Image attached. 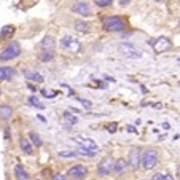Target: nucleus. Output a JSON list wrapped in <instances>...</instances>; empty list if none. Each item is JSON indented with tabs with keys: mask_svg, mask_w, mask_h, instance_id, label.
I'll use <instances>...</instances> for the list:
<instances>
[{
	"mask_svg": "<svg viewBox=\"0 0 180 180\" xmlns=\"http://www.w3.org/2000/svg\"><path fill=\"white\" fill-rule=\"evenodd\" d=\"M102 26H104V29L108 31V32H123L126 29V22H125V19H121L120 16H107V18H104Z\"/></svg>",
	"mask_w": 180,
	"mask_h": 180,
	"instance_id": "obj_1",
	"label": "nucleus"
},
{
	"mask_svg": "<svg viewBox=\"0 0 180 180\" xmlns=\"http://www.w3.org/2000/svg\"><path fill=\"white\" fill-rule=\"evenodd\" d=\"M158 164V151L156 150H147L144 155L140 156V166L145 170H151Z\"/></svg>",
	"mask_w": 180,
	"mask_h": 180,
	"instance_id": "obj_2",
	"label": "nucleus"
},
{
	"mask_svg": "<svg viewBox=\"0 0 180 180\" xmlns=\"http://www.w3.org/2000/svg\"><path fill=\"white\" fill-rule=\"evenodd\" d=\"M19 54H21V46H19V43H18V42H11L2 53H0V61H2V62L13 61Z\"/></svg>",
	"mask_w": 180,
	"mask_h": 180,
	"instance_id": "obj_3",
	"label": "nucleus"
},
{
	"mask_svg": "<svg viewBox=\"0 0 180 180\" xmlns=\"http://www.w3.org/2000/svg\"><path fill=\"white\" fill-rule=\"evenodd\" d=\"M118 50L125 58H129V59H140L142 58V50L132 43H121L118 46Z\"/></svg>",
	"mask_w": 180,
	"mask_h": 180,
	"instance_id": "obj_4",
	"label": "nucleus"
},
{
	"mask_svg": "<svg viewBox=\"0 0 180 180\" xmlns=\"http://www.w3.org/2000/svg\"><path fill=\"white\" fill-rule=\"evenodd\" d=\"M67 175L70 178H73V180H83L84 177L88 175V167L83 166V164H75V166L69 167Z\"/></svg>",
	"mask_w": 180,
	"mask_h": 180,
	"instance_id": "obj_5",
	"label": "nucleus"
},
{
	"mask_svg": "<svg viewBox=\"0 0 180 180\" xmlns=\"http://www.w3.org/2000/svg\"><path fill=\"white\" fill-rule=\"evenodd\" d=\"M113 163H115V159H113V158H110V156L104 158L100 163L97 164V174H99L100 177L108 175V174L112 172V169H113Z\"/></svg>",
	"mask_w": 180,
	"mask_h": 180,
	"instance_id": "obj_6",
	"label": "nucleus"
},
{
	"mask_svg": "<svg viewBox=\"0 0 180 180\" xmlns=\"http://www.w3.org/2000/svg\"><path fill=\"white\" fill-rule=\"evenodd\" d=\"M72 11L80 14V16H84V18L92 16V8H91V5L88 2H77V3H73L72 5Z\"/></svg>",
	"mask_w": 180,
	"mask_h": 180,
	"instance_id": "obj_7",
	"label": "nucleus"
},
{
	"mask_svg": "<svg viewBox=\"0 0 180 180\" xmlns=\"http://www.w3.org/2000/svg\"><path fill=\"white\" fill-rule=\"evenodd\" d=\"M140 156H142V150L139 147H134L129 151V159H128V164L131 166V169L137 170L140 167Z\"/></svg>",
	"mask_w": 180,
	"mask_h": 180,
	"instance_id": "obj_8",
	"label": "nucleus"
},
{
	"mask_svg": "<svg viewBox=\"0 0 180 180\" xmlns=\"http://www.w3.org/2000/svg\"><path fill=\"white\" fill-rule=\"evenodd\" d=\"M75 142L78 144V147H83V148H86V150H91V151H97L99 150V145L92 139H89V137L77 136V137H75Z\"/></svg>",
	"mask_w": 180,
	"mask_h": 180,
	"instance_id": "obj_9",
	"label": "nucleus"
},
{
	"mask_svg": "<svg viewBox=\"0 0 180 180\" xmlns=\"http://www.w3.org/2000/svg\"><path fill=\"white\" fill-rule=\"evenodd\" d=\"M170 45H172V43H170L167 39H158V40L153 42V48H155L156 53H163L164 50L170 48Z\"/></svg>",
	"mask_w": 180,
	"mask_h": 180,
	"instance_id": "obj_10",
	"label": "nucleus"
},
{
	"mask_svg": "<svg viewBox=\"0 0 180 180\" xmlns=\"http://www.w3.org/2000/svg\"><path fill=\"white\" fill-rule=\"evenodd\" d=\"M61 45L64 46V48H69V50H75V51H78L80 50V43L78 42H75V39H72V37H64V39L61 40Z\"/></svg>",
	"mask_w": 180,
	"mask_h": 180,
	"instance_id": "obj_11",
	"label": "nucleus"
},
{
	"mask_svg": "<svg viewBox=\"0 0 180 180\" xmlns=\"http://www.w3.org/2000/svg\"><path fill=\"white\" fill-rule=\"evenodd\" d=\"M128 167V161L125 159V158H120V159H117L115 163H113V172H115L117 175H120V174H123L125 172V169Z\"/></svg>",
	"mask_w": 180,
	"mask_h": 180,
	"instance_id": "obj_12",
	"label": "nucleus"
},
{
	"mask_svg": "<svg viewBox=\"0 0 180 180\" xmlns=\"http://www.w3.org/2000/svg\"><path fill=\"white\" fill-rule=\"evenodd\" d=\"M14 177L16 180H29V174L22 164H16L14 166Z\"/></svg>",
	"mask_w": 180,
	"mask_h": 180,
	"instance_id": "obj_13",
	"label": "nucleus"
},
{
	"mask_svg": "<svg viewBox=\"0 0 180 180\" xmlns=\"http://www.w3.org/2000/svg\"><path fill=\"white\" fill-rule=\"evenodd\" d=\"M24 77H26L27 80H31V81H35V83H43V80H45L42 73L34 72V70H27V72H24Z\"/></svg>",
	"mask_w": 180,
	"mask_h": 180,
	"instance_id": "obj_14",
	"label": "nucleus"
},
{
	"mask_svg": "<svg viewBox=\"0 0 180 180\" xmlns=\"http://www.w3.org/2000/svg\"><path fill=\"white\" fill-rule=\"evenodd\" d=\"M42 48L43 50H46V51H54V48H56V42H54V39L53 37H45V39L42 40Z\"/></svg>",
	"mask_w": 180,
	"mask_h": 180,
	"instance_id": "obj_15",
	"label": "nucleus"
},
{
	"mask_svg": "<svg viewBox=\"0 0 180 180\" xmlns=\"http://www.w3.org/2000/svg\"><path fill=\"white\" fill-rule=\"evenodd\" d=\"M13 77H14V69L0 67V80H11Z\"/></svg>",
	"mask_w": 180,
	"mask_h": 180,
	"instance_id": "obj_16",
	"label": "nucleus"
},
{
	"mask_svg": "<svg viewBox=\"0 0 180 180\" xmlns=\"http://www.w3.org/2000/svg\"><path fill=\"white\" fill-rule=\"evenodd\" d=\"M19 147H21V150H22V153H26V155H32L34 148H32L31 140H27V139L22 137V139L19 140Z\"/></svg>",
	"mask_w": 180,
	"mask_h": 180,
	"instance_id": "obj_17",
	"label": "nucleus"
},
{
	"mask_svg": "<svg viewBox=\"0 0 180 180\" xmlns=\"http://www.w3.org/2000/svg\"><path fill=\"white\" fill-rule=\"evenodd\" d=\"M13 115V108L10 105H0V120H10Z\"/></svg>",
	"mask_w": 180,
	"mask_h": 180,
	"instance_id": "obj_18",
	"label": "nucleus"
},
{
	"mask_svg": "<svg viewBox=\"0 0 180 180\" xmlns=\"http://www.w3.org/2000/svg\"><path fill=\"white\" fill-rule=\"evenodd\" d=\"M13 34H14V27L13 26H5V27H2V31H0V39L5 40L8 37H11Z\"/></svg>",
	"mask_w": 180,
	"mask_h": 180,
	"instance_id": "obj_19",
	"label": "nucleus"
},
{
	"mask_svg": "<svg viewBox=\"0 0 180 180\" xmlns=\"http://www.w3.org/2000/svg\"><path fill=\"white\" fill-rule=\"evenodd\" d=\"M73 26H75V29H77L78 32H81V34H86L88 31H89V24L88 22H84V21H75L73 22Z\"/></svg>",
	"mask_w": 180,
	"mask_h": 180,
	"instance_id": "obj_20",
	"label": "nucleus"
},
{
	"mask_svg": "<svg viewBox=\"0 0 180 180\" xmlns=\"http://www.w3.org/2000/svg\"><path fill=\"white\" fill-rule=\"evenodd\" d=\"M29 137H31V144H34L35 147H42L43 140H42V137H40L39 132H31Z\"/></svg>",
	"mask_w": 180,
	"mask_h": 180,
	"instance_id": "obj_21",
	"label": "nucleus"
},
{
	"mask_svg": "<svg viewBox=\"0 0 180 180\" xmlns=\"http://www.w3.org/2000/svg\"><path fill=\"white\" fill-rule=\"evenodd\" d=\"M39 58H40L42 62H48V61H51V59L54 58V51H46V50H43V51L39 54Z\"/></svg>",
	"mask_w": 180,
	"mask_h": 180,
	"instance_id": "obj_22",
	"label": "nucleus"
},
{
	"mask_svg": "<svg viewBox=\"0 0 180 180\" xmlns=\"http://www.w3.org/2000/svg\"><path fill=\"white\" fill-rule=\"evenodd\" d=\"M151 180H174V177L169 175L167 172H156V174H153Z\"/></svg>",
	"mask_w": 180,
	"mask_h": 180,
	"instance_id": "obj_23",
	"label": "nucleus"
},
{
	"mask_svg": "<svg viewBox=\"0 0 180 180\" xmlns=\"http://www.w3.org/2000/svg\"><path fill=\"white\" fill-rule=\"evenodd\" d=\"M64 118L67 120L70 125H77V121H78V118H77V117H73L70 112H64Z\"/></svg>",
	"mask_w": 180,
	"mask_h": 180,
	"instance_id": "obj_24",
	"label": "nucleus"
},
{
	"mask_svg": "<svg viewBox=\"0 0 180 180\" xmlns=\"http://www.w3.org/2000/svg\"><path fill=\"white\" fill-rule=\"evenodd\" d=\"M113 0H94V3H96L99 8H105V6H110Z\"/></svg>",
	"mask_w": 180,
	"mask_h": 180,
	"instance_id": "obj_25",
	"label": "nucleus"
},
{
	"mask_svg": "<svg viewBox=\"0 0 180 180\" xmlns=\"http://www.w3.org/2000/svg\"><path fill=\"white\" fill-rule=\"evenodd\" d=\"M27 102H29V104H31V105H34V107H39V108H43V105H42V104H40V100H39V99H37L35 96H31L29 99H27Z\"/></svg>",
	"mask_w": 180,
	"mask_h": 180,
	"instance_id": "obj_26",
	"label": "nucleus"
},
{
	"mask_svg": "<svg viewBox=\"0 0 180 180\" xmlns=\"http://www.w3.org/2000/svg\"><path fill=\"white\" fill-rule=\"evenodd\" d=\"M78 151L83 155V156H89V158H92L94 155H96V151H91V150H86V148H83V147H80L78 148Z\"/></svg>",
	"mask_w": 180,
	"mask_h": 180,
	"instance_id": "obj_27",
	"label": "nucleus"
},
{
	"mask_svg": "<svg viewBox=\"0 0 180 180\" xmlns=\"http://www.w3.org/2000/svg\"><path fill=\"white\" fill-rule=\"evenodd\" d=\"M61 158H73V156H77V153L75 151H59L58 153Z\"/></svg>",
	"mask_w": 180,
	"mask_h": 180,
	"instance_id": "obj_28",
	"label": "nucleus"
},
{
	"mask_svg": "<svg viewBox=\"0 0 180 180\" xmlns=\"http://www.w3.org/2000/svg\"><path fill=\"white\" fill-rule=\"evenodd\" d=\"M56 94H58L56 91H53V92H48V89H43L42 91V96H45V97H54Z\"/></svg>",
	"mask_w": 180,
	"mask_h": 180,
	"instance_id": "obj_29",
	"label": "nucleus"
},
{
	"mask_svg": "<svg viewBox=\"0 0 180 180\" xmlns=\"http://www.w3.org/2000/svg\"><path fill=\"white\" fill-rule=\"evenodd\" d=\"M53 180H67V177H65L64 174H54L53 175Z\"/></svg>",
	"mask_w": 180,
	"mask_h": 180,
	"instance_id": "obj_30",
	"label": "nucleus"
},
{
	"mask_svg": "<svg viewBox=\"0 0 180 180\" xmlns=\"http://www.w3.org/2000/svg\"><path fill=\"white\" fill-rule=\"evenodd\" d=\"M117 128H118L117 123H112V125H108V132H117Z\"/></svg>",
	"mask_w": 180,
	"mask_h": 180,
	"instance_id": "obj_31",
	"label": "nucleus"
},
{
	"mask_svg": "<svg viewBox=\"0 0 180 180\" xmlns=\"http://www.w3.org/2000/svg\"><path fill=\"white\" fill-rule=\"evenodd\" d=\"M80 102L83 104V107H86V108H91V102H89V100H84V99H80Z\"/></svg>",
	"mask_w": 180,
	"mask_h": 180,
	"instance_id": "obj_32",
	"label": "nucleus"
},
{
	"mask_svg": "<svg viewBox=\"0 0 180 180\" xmlns=\"http://www.w3.org/2000/svg\"><path fill=\"white\" fill-rule=\"evenodd\" d=\"M129 2H131V0H120V3H121L123 6H125V5H128Z\"/></svg>",
	"mask_w": 180,
	"mask_h": 180,
	"instance_id": "obj_33",
	"label": "nucleus"
},
{
	"mask_svg": "<svg viewBox=\"0 0 180 180\" xmlns=\"http://www.w3.org/2000/svg\"><path fill=\"white\" fill-rule=\"evenodd\" d=\"M128 131H129V132H136V129H134V126H128Z\"/></svg>",
	"mask_w": 180,
	"mask_h": 180,
	"instance_id": "obj_34",
	"label": "nucleus"
},
{
	"mask_svg": "<svg viewBox=\"0 0 180 180\" xmlns=\"http://www.w3.org/2000/svg\"><path fill=\"white\" fill-rule=\"evenodd\" d=\"M155 2H161V0H155Z\"/></svg>",
	"mask_w": 180,
	"mask_h": 180,
	"instance_id": "obj_35",
	"label": "nucleus"
},
{
	"mask_svg": "<svg viewBox=\"0 0 180 180\" xmlns=\"http://www.w3.org/2000/svg\"><path fill=\"white\" fill-rule=\"evenodd\" d=\"M35 180H42V178H35Z\"/></svg>",
	"mask_w": 180,
	"mask_h": 180,
	"instance_id": "obj_36",
	"label": "nucleus"
},
{
	"mask_svg": "<svg viewBox=\"0 0 180 180\" xmlns=\"http://www.w3.org/2000/svg\"><path fill=\"white\" fill-rule=\"evenodd\" d=\"M0 94H2V92H0Z\"/></svg>",
	"mask_w": 180,
	"mask_h": 180,
	"instance_id": "obj_37",
	"label": "nucleus"
}]
</instances>
